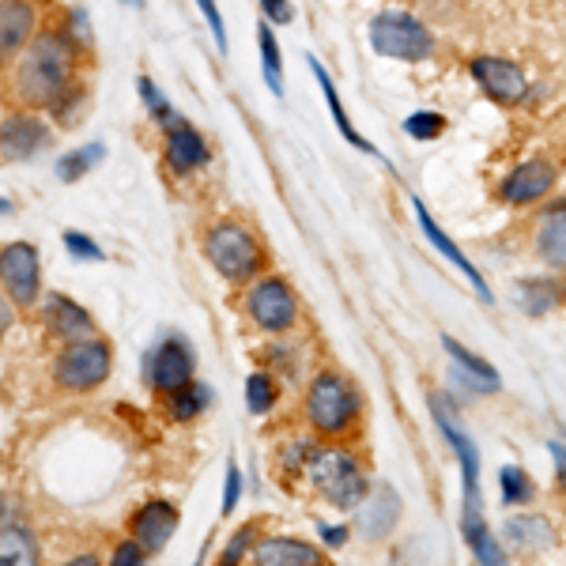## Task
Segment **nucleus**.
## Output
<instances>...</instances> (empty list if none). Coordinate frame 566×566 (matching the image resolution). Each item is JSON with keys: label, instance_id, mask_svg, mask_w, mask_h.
Instances as JSON below:
<instances>
[{"label": "nucleus", "instance_id": "obj_20", "mask_svg": "<svg viewBox=\"0 0 566 566\" xmlns=\"http://www.w3.org/2000/svg\"><path fill=\"white\" fill-rule=\"evenodd\" d=\"M306 65H310V72H314V76H317V87H322V95H325L328 109H333V122H336V129H340V136H344V140H348L352 148H359L363 155H378V148H374V144L367 140V136H363V133L355 129V125L348 122V109H344L340 95H336V84H333V76H328V72H325V65H322V61H317V57H310Z\"/></svg>", "mask_w": 566, "mask_h": 566}, {"label": "nucleus", "instance_id": "obj_26", "mask_svg": "<svg viewBox=\"0 0 566 566\" xmlns=\"http://www.w3.org/2000/svg\"><path fill=\"white\" fill-rule=\"evenodd\" d=\"M517 287H522L517 295H522L525 314H547V310H555V306L566 303L563 283H552V280H522Z\"/></svg>", "mask_w": 566, "mask_h": 566}, {"label": "nucleus", "instance_id": "obj_18", "mask_svg": "<svg viewBox=\"0 0 566 566\" xmlns=\"http://www.w3.org/2000/svg\"><path fill=\"white\" fill-rule=\"evenodd\" d=\"M212 159L208 151V140L200 136L193 125H178V129L167 133V167L175 175H193L205 163Z\"/></svg>", "mask_w": 566, "mask_h": 566}, {"label": "nucleus", "instance_id": "obj_39", "mask_svg": "<svg viewBox=\"0 0 566 566\" xmlns=\"http://www.w3.org/2000/svg\"><path fill=\"white\" fill-rule=\"evenodd\" d=\"M72 45L76 50H91V23H87V12H72Z\"/></svg>", "mask_w": 566, "mask_h": 566}, {"label": "nucleus", "instance_id": "obj_22", "mask_svg": "<svg viewBox=\"0 0 566 566\" xmlns=\"http://www.w3.org/2000/svg\"><path fill=\"white\" fill-rule=\"evenodd\" d=\"M506 544L517 547V552H547L555 544V533H552V522L547 517H536V514H517L506 522Z\"/></svg>", "mask_w": 566, "mask_h": 566}, {"label": "nucleus", "instance_id": "obj_41", "mask_svg": "<svg viewBox=\"0 0 566 566\" xmlns=\"http://www.w3.org/2000/svg\"><path fill=\"white\" fill-rule=\"evenodd\" d=\"M547 450H552V461H555V480H559V488L566 491V446L547 442Z\"/></svg>", "mask_w": 566, "mask_h": 566}, {"label": "nucleus", "instance_id": "obj_6", "mask_svg": "<svg viewBox=\"0 0 566 566\" xmlns=\"http://www.w3.org/2000/svg\"><path fill=\"white\" fill-rule=\"evenodd\" d=\"M109 367H114V352H109V344L98 340V336H87V340H76L61 352L53 374H57L61 389L91 392L109 378Z\"/></svg>", "mask_w": 566, "mask_h": 566}, {"label": "nucleus", "instance_id": "obj_31", "mask_svg": "<svg viewBox=\"0 0 566 566\" xmlns=\"http://www.w3.org/2000/svg\"><path fill=\"white\" fill-rule=\"evenodd\" d=\"M272 405H276V381H272V374H250V381H245V408H250L253 416H264L272 412Z\"/></svg>", "mask_w": 566, "mask_h": 566}, {"label": "nucleus", "instance_id": "obj_45", "mask_svg": "<svg viewBox=\"0 0 566 566\" xmlns=\"http://www.w3.org/2000/svg\"><path fill=\"white\" fill-rule=\"evenodd\" d=\"M122 4H129V8H140V0H122Z\"/></svg>", "mask_w": 566, "mask_h": 566}, {"label": "nucleus", "instance_id": "obj_17", "mask_svg": "<svg viewBox=\"0 0 566 566\" xmlns=\"http://www.w3.org/2000/svg\"><path fill=\"white\" fill-rule=\"evenodd\" d=\"M45 325H50L53 333H57L61 340H69V344L95 336V322H91L87 310L80 303H72V298H65V295H57V291L45 298Z\"/></svg>", "mask_w": 566, "mask_h": 566}, {"label": "nucleus", "instance_id": "obj_27", "mask_svg": "<svg viewBox=\"0 0 566 566\" xmlns=\"http://www.w3.org/2000/svg\"><path fill=\"white\" fill-rule=\"evenodd\" d=\"M103 159H106V144H98V140H91L87 148H72L57 159V178L61 181H80L91 167H98Z\"/></svg>", "mask_w": 566, "mask_h": 566}, {"label": "nucleus", "instance_id": "obj_9", "mask_svg": "<svg viewBox=\"0 0 566 566\" xmlns=\"http://www.w3.org/2000/svg\"><path fill=\"white\" fill-rule=\"evenodd\" d=\"M0 283L15 306H34L42 291V261L31 242L0 245Z\"/></svg>", "mask_w": 566, "mask_h": 566}, {"label": "nucleus", "instance_id": "obj_23", "mask_svg": "<svg viewBox=\"0 0 566 566\" xmlns=\"http://www.w3.org/2000/svg\"><path fill=\"white\" fill-rule=\"evenodd\" d=\"M31 563H39V541L31 536V528L23 525L0 528V566H31Z\"/></svg>", "mask_w": 566, "mask_h": 566}, {"label": "nucleus", "instance_id": "obj_36", "mask_svg": "<svg viewBox=\"0 0 566 566\" xmlns=\"http://www.w3.org/2000/svg\"><path fill=\"white\" fill-rule=\"evenodd\" d=\"M197 8L205 12L208 27H212V39H216V45H219V53H227V27H223V15H219L216 0H197Z\"/></svg>", "mask_w": 566, "mask_h": 566}, {"label": "nucleus", "instance_id": "obj_42", "mask_svg": "<svg viewBox=\"0 0 566 566\" xmlns=\"http://www.w3.org/2000/svg\"><path fill=\"white\" fill-rule=\"evenodd\" d=\"M12 322H15V314H12V303H8V298L0 295V333H8V328H12Z\"/></svg>", "mask_w": 566, "mask_h": 566}, {"label": "nucleus", "instance_id": "obj_11", "mask_svg": "<svg viewBox=\"0 0 566 566\" xmlns=\"http://www.w3.org/2000/svg\"><path fill=\"white\" fill-rule=\"evenodd\" d=\"M412 208H416V223H419V231H423V239H427V242H431V245H434V250H438V253H442V258H446V261H450V264H453V269H458V272H461V276H464V280H469V283H472V287H476V295L483 298V303H488V306H491V303H495V295H491V287H488V280H483V272H480V269H476V264H472L469 258H464V250H461V245H458V242H453V239H450V234H446V231H442V227H438V223H434V216H431V212H427V205H423V200H419V197H416V200H412Z\"/></svg>", "mask_w": 566, "mask_h": 566}, {"label": "nucleus", "instance_id": "obj_12", "mask_svg": "<svg viewBox=\"0 0 566 566\" xmlns=\"http://www.w3.org/2000/svg\"><path fill=\"white\" fill-rule=\"evenodd\" d=\"M178 522H181V517H178L175 502L151 499L129 517V533H133V541L144 547V552L155 555V552H163V547L170 544V536L178 533Z\"/></svg>", "mask_w": 566, "mask_h": 566}, {"label": "nucleus", "instance_id": "obj_33", "mask_svg": "<svg viewBox=\"0 0 566 566\" xmlns=\"http://www.w3.org/2000/svg\"><path fill=\"white\" fill-rule=\"evenodd\" d=\"M264 525H269V522H261V517H258V522H250V525H242V528H239V536H234V541L223 547V555H219V563H239L242 555L253 547V541H258V536H261V528H264Z\"/></svg>", "mask_w": 566, "mask_h": 566}, {"label": "nucleus", "instance_id": "obj_3", "mask_svg": "<svg viewBox=\"0 0 566 566\" xmlns=\"http://www.w3.org/2000/svg\"><path fill=\"white\" fill-rule=\"evenodd\" d=\"M205 258L212 261V269L227 283H250L261 276L264 261V245L258 242V234L242 223H216L205 234Z\"/></svg>", "mask_w": 566, "mask_h": 566}, {"label": "nucleus", "instance_id": "obj_28", "mask_svg": "<svg viewBox=\"0 0 566 566\" xmlns=\"http://www.w3.org/2000/svg\"><path fill=\"white\" fill-rule=\"evenodd\" d=\"M208 400H212V392H208L205 381H189V386H181L178 392H170L167 397V412L175 419H181V423H189V419H197L200 412H205Z\"/></svg>", "mask_w": 566, "mask_h": 566}, {"label": "nucleus", "instance_id": "obj_2", "mask_svg": "<svg viewBox=\"0 0 566 566\" xmlns=\"http://www.w3.org/2000/svg\"><path fill=\"white\" fill-rule=\"evenodd\" d=\"M306 419L317 434L325 438H344L359 427L363 419V397L352 386V378L344 374H317L306 389Z\"/></svg>", "mask_w": 566, "mask_h": 566}, {"label": "nucleus", "instance_id": "obj_37", "mask_svg": "<svg viewBox=\"0 0 566 566\" xmlns=\"http://www.w3.org/2000/svg\"><path fill=\"white\" fill-rule=\"evenodd\" d=\"M261 8H264V20L269 23H291L295 20V8H291V0H261Z\"/></svg>", "mask_w": 566, "mask_h": 566}, {"label": "nucleus", "instance_id": "obj_30", "mask_svg": "<svg viewBox=\"0 0 566 566\" xmlns=\"http://www.w3.org/2000/svg\"><path fill=\"white\" fill-rule=\"evenodd\" d=\"M499 488H502V506H525V502H533L536 495L533 480H528V472L522 464H506V469L499 472Z\"/></svg>", "mask_w": 566, "mask_h": 566}, {"label": "nucleus", "instance_id": "obj_15", "mask_svg": "<svg viewBox=\"0 0 566 566\" xmlns=\"http://www.w3.org/2000/svg\"><path fill=\"white\" fill-rule=\"evenodd\" d=\"M34 27H39V12L31 0H0V65L31 45Z\"/></svg>", "mask_w": 566, "mask_h": 566}, {"label": "nucleus", "instance_id": "obj_14", "mask_svg": "<svg viewBox=\"0 0 566 566\" xmlns=\"http://www.w3.org/2000/svg\"><path fill=\"white\" fill-rule=\"evenodd\" d=\"M50 144V125L34 114H12L0 122V155L12 163H23L39 155Z\"/></svg>", "mask_w": 566, "mask_h": 566}, {"label": "nucleus", "instance_id": "obj_40", "mask_svg": "<svg viewBox=\"0 0 566 566\" xmlns=\"http://www.w3.org/2000/svg\"><path fill=\"white\" fill-rule=\"evenodd\" d=\"M322 541L328 547H344L352 541V528L348 525H322Z\"/></svg>", "mask_w": 566, "mask_h": 566}, {"label": "nucleus", "instance_id": "obj_4", "mask_svg": "<svg viewBox=\"0 0 566 566\" xmlns=\"http://www.w3.org/2000/svg\"><path fill=\"white\" fill-rule=\"evenodd\" d=\"M303 476L314 480V488L322 491L328 506H336V510H359V502L367 499V491H370L367 469H363L348 450H328V446H317V453L310 458Z\"/></svg>", "mask_w": 566, "mask_h": 566}, {"label": "nucleus", "instance_id": "obj_43", "mask_svg": "<svg viewBox=\"0 0 566 566\" xmlns=\"http://www.w3.org/2000/svg\"><path fill=\"white\" fill-rule=\"evenodd\" d=\"M8 212H12V200L0 197V216H8Z\"/></svg>", "mask_w": 566, "mask_h": 566}, {"label": "nucleus", "instance_id": "obj_13", "mask_svg": "<svg viewBox=\"0 0 566 566\" xmlns=\"http://www.w3.org/2000/svg\"><path fill=\"white\" fill-rule=\"evenodd\" d=\"M555 178H559V170L547 159H528L517 170H510V178L499 186V200H506L514 208L536 205V200H544L555 189Z\"/></svg>", "mask_w": 566, "mask_h": 566}, {"label": "nucleus", "instance_id": "obj_5", "mask_svg": "<svg viewBox=\"0 0 566 566\" xmlns=\"http://www.w3.org/2000/svg\"><path fill=\"white\" fill-rule=\"evenodd\" d=\"M367 34H370L374 53L392 57V61H408V65L434 57V45H438L431 27H427L423 20H416L412 12H381V15H374Z\"/></svg>", "mask_w": 566, "mask_h": 566}, {"label": "nucleus", "instance_id": "obj_8", "mask_svg": "<svg viewBox=\"0 0 566 566\" xmlns=\"http://www.w3.org/2000/svg\"><path fill=\"white\" fill-rule=\"evenodd\" d=\"M193 370H197V355L189 348V340H181V336H167V340L155 344V348L144 355V378H148V386L159 392V397H170V392H178L181 386H189Z\"/></svg>", "mask_w": 566, "mask_h": 566}, {"label": "nucleus", "instance_id": "obj_29", "mask_svg": "<svg viewBox=\"0 0 566 566\" xmlns=\"http://www.w3.org/2000/svg\"><path fill=\"white\" fill-rule=\"evenodd\" d=\"M136 87H140V98H144V106H148V114L163 125V129L170 133V129H178V125H186V122H181L178 109L167 103V95H163V91L155 87L151 76H140V80H136Z\"/></svg>", "mask_w": 566, "mask_h": 566}, {"label": "nucleus", "instance_id": "obj_35", "mask_svg": "<svg viewBox=\"0 0 566 566\" xmlns=\"http://www.w3.org/2000/svg\"><path fill=\"white\" fill-rule=\"evenodd\" d=\"M65 250H69L76 261H106L103 245L91 242L87 234H80V231H65Z\"/></svg>", "mask_w": 566, "mask_h": 566}, {"label": "nucleus", "instance_id": "obj_32", "mask_svg": "<svg viewBox=\"0 0 566 566\" xmlns=\"http://www.w3.org/2000/svg\"><path fill=\"white\" fill-rule=\"evenodd\" d=\"M405 133L419 144H431L446 133V117L438 109H416L412 117H405Z\"/></svg>", "mask_w": 566, "mask_h": 566}, {"label": "nucleus", "instance_id": "obj_24", "mask_svg": "<svg viewBox=\"0 0 566 566\" xmlns=\"http://www.w3.org/2000/svg\"><path fill=\"white\" fill-rule=\"evenodd\" d=\"M536 253L547 269H566V212H552L536 234Z\"/></svg>", "mask_w": 566, "mask_h": 566}, {"label": "nucleus", "instance_id": "obj_21", "mask_svg": "<svg viewBox=\"0 0 566 566\" xmlns=\"http://www.w3.org/2000/svg\"><path fill=\"white\" fill-rule=\"evenodd\" d=\"M442 348L450 352L453 363H458V378L469 381L472 389H480V392H495L499 389V370L491 367L488 359H480L476 352H469L461 340H453V336H442Z\"/></svg>", "mask_w": 566, "mask_h": 566}, {"label": "nucleus", "instance_id": "obj_34", "mask_svg": "<svg viewBox=\"0 0 566 566\" xmlns=\"http://www.w3.org/2000/svg\"><path fill=\"white\" fill-rule=\"evenodd\" d=\"M239 499H242V469H239V461H227V480H223V517H231L234 514V506H239Z\"/></svg>", "mask_w": 566, "mask_h": 566}, {"label": "nucleus", "instance_id": "obj_25", "mask_svg": "<svg viewBox=\"0 0 566 566\" xmlns=\"http://www.w3.org/2000/svg\"><path fill=\"white\" fill-rule=\"evenodd\" d=\"M258 45H261V69H264V84L276 98H283V57H280V42L269 20L258 23Z\"/></svg>", "mask_w": 566, "mask_h": 566}, {"label": "nucleus", "instance_id": "obj_10", "mask_svg": "<svg viewBox=\"0 0 566 566\" xmlns=\"http://www.w3.org/2000/svg\"><path fill=\"white\" fill-rule=\"evenodd\" d=\"M472 80L480 84L483 95L491 98L495 106H522L528 98V76L522 65L506 57H472Z\"/></svg>", "mask_w": 566, "mask_h": 566}, {"label": "nucleus", "instance_id": "obj_16", "mask_svg": "<svg viewBox=\"0 0 566 566\" xmlns=\"http://www.w3.org/2000/svg\"><path fill=\"white\" fill-rule=\"evenodd\" d=\"M400 522V495L392 483H374L367 499L359 502V528L367 541H381Z\"/></svg>", "mask_w": 566, "mask_h": 566}, {"label": "nucleus", "instance_id": "obj_19", "mask_svg": "<svg viewBox=\"0 0 566 566\" xmlns=\"http://www.w3.org/2000/svg\"><path fill=\"white\" fill-rule=\"evenodd\" d=\"M253 559L264 566H317L325 563V552L306 541H291V536H272V541H261L253 547Z\"/></svg>", "mask_w": 566, "mask_h": 566}, {"label": "nucleus", "instance_id": "obj_38", "mask_svg": "<svg viewBox=\"0 0 566 566\" xmlns=\"http://www.w3.org/2000/svg\"><path fill=\"white\" fill-rule=\"evenodd\" d=\"M144 555H148V552H144L140 544H136V541H125V544H117V547H114V559H109V563H117V566H136V563H144Z\"/></svg>", "mask_w": 566, "mask_h": 566}, {"label": "nucleus", "instance_id": "obj_1", "mask_svg": "<svg viewBox=\"0 0 566 566\" xmlns=\"http://www.w3.org/2000/svg\"><path fill=\"white\" fill-rule=\"evenodd\" d=\"M76 45L65 34L45 31L23 50L20 65H15V95L27 106H53L65 91L76 84L72 65H76Z\"/></svg>", "mask_w": 566, "mask_h": 566}, {"label": "nucleus", "instance_id": "obj_44", "mask_svg": "<svg viewBox=\"0 0 566 566\" xmlns=\"http://www.w3.org/2000/svg\"><path fill=\"white\" fill-rule=\"evenodd\" d=\"M4 514H8V506H4V499H0V522H4Z\"/></svg>", "mask_w": 566, "mask_h": 566}, {"label": "nucleus", "instance_id": "obj_7", "mask_svg": "<svg viewBox=\"0 0 566 566\" xmlns=\"http://www.w3.org/2000/svg\"><path fill=\"white\" fill-rule=\"evenodd\" d=\"M245 314L261 333H291L298 325V295L287 280L264 276L245 295Z\"/></svg>", "mask_w": 566, "mask_h": 566}]
</instances>
